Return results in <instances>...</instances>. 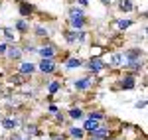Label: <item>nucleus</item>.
<instances>
[{"instance_id":"f257e3e1","label":"nucleus","mask_w":148,"mask_h":140,"mask_svg":"<svg viewBox=\"0 0 148 140\" xmlns=\"http://www.w3.org/2000/svg\"><path fill=\"white\" fill-rule=\"evenodd\" d=\"M36 69H40L44 75H49V73H56L57 63H56V59H51V57H42L40 63L36 65Z\"/></svg>"},{"instance_id":"f03ea898","label":"nucleus","mask_w":148,"mask_h":140,"mask_svg":"<svg viewBox=\"0 0 148 140\" xmlns=\"http://www.w3.org/2000/svg\"><path fill=\"white\" fill-rule=\"evenodd\" d=\"M85 67L91 71L93 75H97V73H101V71L107 69V67H109V63H105L101 57H91L89 61H87V65H85Z\"/></svg>"},{"instance_id":"7ed1b4c3","label":"nucleus","mask_w":148,"mask_h":140,"mask_svg":"<svg viewBox=\"0 0 148 140\" xmlns=\"http://www.w3.org/2000/svg\"><path fill=\"white\" fill-rule=\"evenodd\" d=\"M142 57V49L140 47H134V49H126L125 53H123V59H125V67L128 63H132V61H138V59Z\"/></svg>"},{"instance_id":"20e7f679","label":"nucleus","mask_w":148,"mask_h":140,"mask_svg":"<svg viewBox=\"0 0 148 140\" xmlns=\"http://www.w3.org/2000/svg\"><path fill=\"white\" fill-rule=\"evenodd\" d=\"M67 22L71 26V30H85V26H87L85 16H69Z\"/></svg>"},{"instance_id":"39448f33","label":"nucleus","mask_w":148,"mask_h":140,"mask_svg":"<svg viewBox=\"0 0 148 140\" xmlns=\"http://www.w3.org/2000/svg\"><path fill=\"white\" fill-rule=\"evenodd\" d=\"M22 55H24V51H22V47L20 46H8V49H6V57L8 59H12V61H20L22 59Z\"/></svg>"},{"instance_id":"423d86ee","label":"nucleus","mask_w":148,"mask_h":140,"mask_svg":"<svg viewBox=\"0 0 148 140\" xmlns=\"http://www.w3.org/2000/svg\"><path fill=\"white\" fill-rule=\"evenodd\" d=\"M36 71V63L32 61H20V65H18V73H22L26 77H32Z\"/></svg>"},{"instance_id":"0eeeda50","label":"nucleus","mask_w":148,"mask_h":140,"mask_svg":"<svg viewBox=\"0 0 148 140\" xmlns=\"http://www.w3.org/2000/svg\"><path fill=\"white\" fill-rule=\"evenodd\" d=\"M36 53H40V57H56V47L49 46V44H44V46H40L36 49Z\"/></svg>"},{"instance_id":"6e6552de","label":"nucleus","mask_w":148,"mask_h":140,"mask_svg":"<svg viewBox=\"0 0 148 140\" xmlns=\"http://www.w3.org/2000/svg\"><path fill=\"white\" fill-rule=\"evenodd\" d=\"M91 85H93L91 77H81V79H75L73 81V87L77 91H87V89H91Z\"/></svg>"},{"instance_id":"1a4fd4ad","label":"nucleus","mask_w":148,"mask_h":140,"mask_svg":"<svg viewBox=\"0 0 148 140\" xmlns=\"http://www.w3.org/2000/svg\"><path fill=\"white\" fill-rule=\"evenodd\" d=\"M119 87L121 89H134L136 87V79H134V75H125L123 79H121V83H119Z\"/></svg>"},{"instance_id":"9d476101","label":"nucleus","mask_w":148,"mask_h":140,"mask_svg":"<svg viewBox=\"0 0 148 140\" xmlns=\"http://www.w3.org/2000/svg\"><path fill=\"white\" fill-rule=\"evenodd\" d=\"M0 122H2V128H6V130H16V128H18V124H20L18 118H12V117L0 118Z\"/></svg>"},{"instance_id":"9b49d317","label":"nucleus","mask_w":148,"mask_h":140,"mask_svg":"<svg viewBox=\"0 0 148 140\" xmlns=\"http://www.w3.org/2000/svg\"><path fill=\"white\" fill-rule=\"evenodd\" d=\"M18 10H20V16L26 20V18H30V16H32L34 6H32V4H28V2H20V8H18Z\"/></svg>"},{"instance_id":"f8f14e48","label":"nucleus","mask_w":148,"mask_h":140,"mask_svg":"<svg viewBox=\"0 0 148 140\" xmlns=\"http://www.w3.org/2000/svg\"><path fill=\"white\" fill-rule=\"evenodd\" d=\"M67 134L71 136V138H75V140H81L83 136H85V130L79 128V126H69V128H67Z\"/></svg>"},{"instance_id":"ddd939ff","label":"nucleus","mask_w":148,"mask_h":140,"mask_svg":"<svg viewBox=\"0 0 148 140\" xmlns=\"http://www.w3.org/2000/svg\"><path fill=\"white\" fill-rule=\"evenodd\" d=\"M0 34H4V38H6L10 44H14V42L18 40V36H16V30H14V28H2Z\"/></svg>"},{"instance_id":"4468645a","label":"nucleus","mask_w":148,"mask_h":140,"mask_svg":"<svg viewBox=\"0 0 148 140\" xmlns=\"http://www.w3.org/2000/svg\"><path fill=\"white\" fill-rule=\"evenodd\" d=\"M99 126H101V122H99V120H93V118H87V120H85V124H83V130L91 134L93 130H97Z\"/></svg>"},{"instance_id":"2eb2a0df","label":"nucleus","mask_w":148,"mask_h":140,"mask_svg":"<svg viewBox=\"0 0 148 140\" xmlns=\"http://www.w3.org/2000/svg\"><path fill=\"white\" fill-rule=\"evenodd\" d=\"M38 134H42V130L38 128L36 124H26V126H24V136L32 138V136H38Z\"/></svg>"},{"instance_id":"dca6fc26","label":"nucleus","mask_w":148,"mask_h":140,"mask_svg":"<svg viewBox=\"0 0 148 140\" xmlns=\"http://www.w3.org/2000/svg\"><path fill=\"white\" fill-rule=\"evenodd\" d=\"M91 136H95V138H101V140H109V136H111V130H109V128H101V126H99L97 130H93V132H91Z\"/></svg>"},{"instance_id":"f3484780","label":"nucleus","mask_w":148,"mask_h":140,"mask_svg":"<svg viewBox=\"0 0 148 140\" xmlns=\"http://www.w3.org/2000/svg\"><path fill=\"white\" fill-rule=\"evenodd\" d=\"M14 30H16V32H20V34H28V32H30V24L22 18V20H18V22L14 24Z\"/></svg>"},{"instance_id":"a211bd4d","label":"nucleus","mask_w":148,"mask_h":140,"mask_svg":"<svg viewBox=\"0 0 148 140\" xmlns=\"http://www.w3.org/2000/svg\"><path fill=\"white\" fill-rule=\"evenodd\" d=\"M63 38H65V42H67L69 46H75V44H77V30H67V32H63Z\"/></svg>"},{"instance_id":"6ab92c4d","label":"nucleus","mask_w":148,"mask_h":140,"mask_svg":"<svg viewBox=\"0 0 148 140\" xmlns=\"http://www.w3.org/2000/svg\"><path fill=\"white\" fill-rule=\"evenodd\" d=\"M111 67H125L123 53H113V55H111Z\"/></svg>"},{"instance_id":"aec40b11","label":"nucleus","mask_w":148,"mask_h":140,"mask_svg":"<svg viewBox=\"0 0 148 140\" xmlns=\"http://www.w3.org/2000/svg\"><path fill=\"white\" fill-rule=\"evenodd\" d=\"M81 65H83V61L79 57H67V61H65V67L67 69H77Z\"/></svg>"},{"instance_id":"412c9836","label":"nucleus","mask_w":148,"mask_h":140,"mask_svg":"<svg viewBox=\"0 0 148 140\" xmlns=\"http://www.w3.org/2000/svg\"><path fill=\"white\" fill-rule=\"evenodd\" d=\"M28 79H30V77H26V75H22V73H16V75H12V77H10V83H12V85H24Z\"/></svg>"},{"instance_id":"4be33fe9","label":"nucleus","mask_w":148,"mask_h":140,"mask_svg":"<svg viewBox=\"0 0 148 140\" xmlns=\"http://www.w3.org/2000/svg\"><path fill=\"white\" fill-rule=\"evenodd\" d=\"M69 118H73V120H77V118H83V111H81L79 107H73V109H69Z\"/></svg>"},{"instance_id":"5701e85b","label":"nucleus","mask_w":148,"mask_h":140,"mask_svg":"<svg viewBox=\"0 0 148 140\" xmlns=\"http://www.w3.org/2000/svg\"><path fill=\"white\" fill-rule=\"evenodd\" d=\"M59 89H61V81H51L49 85H47V93L51 95V97H53Z\"/></svg>"},{"instance_id":"b1692460","label":"nucleus","mask_w":148,"mask_h":140,"mask_svg":"<svg viewBox=\"0 0 148 140\" xmlns=\"http://www.w3.org/2000/svg\"><path fill=\"white\" fill-rule=\"evenodd\" d=\"M87 118H93V120H99V122H101V120H105V118H107V115H105V113H101V111H91Z\"/></svg>"},{"instance_id":"393cba45","label":"nucleus","mask_w":148,"mask_h":140,"mask_svg":"<svg viewBox=\"0 0 148 140\" xmlns=\"http://www.w3.org/2000/svg\"><path fill=\"white\" fill-rule=\"evenodd\" d=\"M116 28H119V30H121V32H125L126 28H130V26H132V20H116Z\"/></svg>"},{"instance_id":"a878e982","label":"nucleus","mask_w":148,"mask_h":140,"mask_svg":"<svg viewBox=\"0 0 148 140\" xmlns=\"http://www.w3.org/2000/svg\"><path fill=\"white\" fill-rule=\"evenodd\" d=\"M119 8H121L123 12H130L134 6H132V2H130V0H121V2H119Z\"/></svg>"},{"instance_id":"bb28decb","label":"nucleus","mask_w":148,"mask_h":140,"mask_svg":"<svg viewBox=\"0 0 148 140\" xmlns=\"http://www.w3.org/2000/svg\"><path fill=\"white\" fill-rule=\"evenodd\" d=\"M38 38H47L49 36V30L47 28H44V26H36V32H34Z\"/></svg>"},{"instance_id":"cd10ccee","label":"nucleus","mask_w":148,"mask_h":140,"mask_svg":"<svg viewBox=\"0 0 148 140\" xmlns=\"http://www.w3.org/2000/svg\"><path fill=\"white\" fill-rule=\"evenodd\" d=\"M69 16H85V12H83V8L73 6V8H69Z\"/></svg>"},{"instance_id":"c85d7f7f","label":"nucleus","mask_w":148,"mask_h":140,"mask_svg":"<svg viewBox=\"0 0 148 140\" xmlns=\"http://www.w3.org/2000/svg\"><path fill=\"white\" fill-rule=\"evenodd\" d=\"M36 49H38V47H36V46H30V44H26V46L22 47L24 53H36Z\"/></svg>"},{"instance_id":"c756f323","label":"nucleus","mask_w":148,"mask_h":140,"mask_svg":"<svg viewBox=\"0 0 148 140\" xmlns=\"http://www.w3.org/2000/svg\"><path fill=\"white\" fill-rule=\"evenodd\" d=\"M6 49H8V44L0 42V55H6Z\"/></svg>"},{"instance_id":"7c9ffc66","label":"nucleus","mask_w":148,"mask_h":140,"mask_svg":"<svg viewBox=\"0 0 148 140\" xmlns=\"http://www.w3.org/2000/svg\"><path fill=\"white\" fill-rule=\"evenodd\" d=\"M138 109V111H140V109H146V99H142V101H138L136 105H134Z\"/></svg>"},{"instance_id":"2f4dec72","label":"nucleus","mask_w":148,"mask_h":140,"mask_svg":"<svg viewBox=\"0 0 148 140\" xmlns=\"http://www.w3.org/2000/svg\"><path fill=\"white\" fill-rule=\"evenodd\" d=\"M57 111H59V109H57L56 105H49V107H47V113H49V115H56Z\"/></svg>"},{"instance_id":"473e14b6","label":"nucleus","mask_w":148,"mask_h":140,"mask_svg":"<svg viewBox=\"0 0 148 140\" xmlns=\"http://www.w3.org/2000/svg\"><path fill=\"white\" fill-rule=\"evenodd\" d=\"M56 120H57V122H63V120H65V117H63V115L57 111V113H56Z\"/></svg>"},{"instance_id":"72a5a7b5","label":"nucleus","mask_w":148,"mask_h":140,"mask_svg":"<svg viewBox=\"0 0 148 140\" xmlns=\"http://www.w3.org/2000/svg\"><path fill=\"white\" fill-rule=\"evenodd\" d=\"M8 140H22V134H20V132H14V134H12Z\"/></svg>"},{"instance_id":"f704fd0d","label":"nucleus","mask_w":148,"mask_h":140,"mask_svg":"<svg viewBox=\"0 0 148 140\" xmlns=\"http://www.w3.org/2000/svg\"><path fill=\"white\" fill-rule=\"evenodd\" d=\"M77 2H79L81 6H87V4H89V0H77Z\"/></svg>"},{"instance_id":"c9c22d12","label":"nucleus","mask_w":148,"mask_h":140,"mask_svg":"<svg viewBox=\"0 0 148 140\" xmlns=\"http://www.w3.org/2000/svg\"><path fill=\"white\" fill-rule=\"evenodd\" d=\"M103 4H111V0H101Z\"/></svg>"},{"instance_id":"e433bc0d","label":"nucleus","mask_w":148,"mask_h":140,"mask_svg":"<svg viewBox=\"0 0 148 140\" xmlns=\"http://www.w3.org/2000/svg\"><path fill=\"white\" fill-rule=\"evenodd\" d=\"M89 140H101V138H95V136H89Z\"/></svg>"},{"instance_id":"4c0bfd02","label":"nucleus","mask_w":148,"mask_h":140,"mask_svg":"<svg viewBox=\"0 0 148 140\" xmlns=\"http://www.w3.org/2000/svg\"><path fill=\"white\" fill-rule=\"evenodd\" d=\"M111 140H123V138H111Z\"/></svg>"},{"instance_id":"58836bf2","label":"nucleus","mask_w":148,"mask_h":140,"mask_svg":"<svg viewBox=\"0 0 148 140\" xmlns=\"http://www.w3.org/2000/svg\"><path fill=\"white\" fill-rule=\"evenodd\" d=\"M0 118H2V117H0Z\"/></svg>"}]
</instances>
